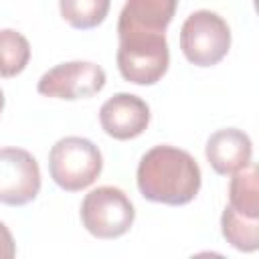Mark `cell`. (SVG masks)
<instances>
[{"label": "cell", "instance_id": "cell-6", "mask_svg": "<svg viewBox=\"0 0 259 259\" xmlns=\"http://www.w3.org/2000/svg\"><path fill=\"white\" fill-rule=\"evenodd\" d=\"M105 71L91 61H69L49 69L38 79V93L55 99H85L105 87Z\"/></svg>", "mask_w": 259, "mask_h": 259}, {"label": "cell", "instance_id": "cell-8", "mask_svg": "<svg viewBox=\"0 0 259 259\" xmlns=\"http://www.w3.org/2000/svg\"><path fill=\"white\" fill-rule=\"evenodd\" d=\"M99 123L113 140H134L150 123L148 103L134 93H115L99 109Z\"/></svg>", "mask_w": 259, "mask_h": 259}, {"label": "cell", "instance_id": "cell-11", "mask_svg": "<svg viewBox=\"0 0 259 259\" xmlns=\"http://www.w3.org/2000/svg\"><path fill=\"white\" fill-rule=\"evenodd\" d=\"M221 231L237 251L253 253L259 249V217H247L227 204L221 214Z\"/></svg>", "mask_w": 259, "mask_h": 259}, {"label": "cell", "instance_id": "cell-4", "mask_svg": "<svg viewBox=\"0 0 259 259\" xmlns=\"http://www.w3.org/2000/svg\"><path fill=\"white\" fill-rule=\"evenodd\" d=\"M180 49L188 63L212 67L221 63L231 49V28L217 12L196 10L182 22Z\"/></svg>", "mask_w": 259, "mask_h": 259}, {"label": "cell", "instance_id": "cell-7", "mask_svg": "<svg viewBox=\"0 0 259 259\" xmlns=\"http://www.w3.org/2000/svg\"><path fill=\"white\" fill-rule=\"evenodd\" d=\"M40 168L36 158L22 148H0V202L24 206L40 192Z\"/></svg>", "mask_w": 259, "mask_h": 259}, {"label": "cell", "instance_id": "cell-15", "mask_svg": "<svg viewBox=\"0 0 259 259\" xmlns=\"http://www.w3.org/2000/svg\"><path fill=\"white\" fill-rule=\"evenodd\" d=\"M16 255V245L10 229L0 221V259H12Z\"/></svg>", "mask_w": 259, "mask_h": 259}, {"label": "cell", "instance_id": "cell-2", "mask_svg": "<svg viewBox=\"0 0 259 259\" xmlns=\"http://www.w3.org/2000/svg\"><path fill=\"white\" fill-rule=\"evenodd\" d=\"M103 170V156L99 148L79 136H67L55 142L49 152V172L53 182L67 190L79 192L91 186Z\"/></svg>", "mask_w": 259, "mask_h": 259}, {"label": "cell", "instance_id": "cell-14", "mask_svg": "<svg viewBox=\"0 0 259 259\" xmlns=\"http://www.w3.org/2000/svg\"><path fill=\"white\" fill-rule=\"evenodd\" d=\"M109 6L111 0H59L63 20L77 30L99 26L107 16Z\"/></svg>", "mask_w": 259, "mask_h": 259}, {"label": "cell", "instance_id": "cell-12", "mask_svg": "<svg viewBox=\"0 0 259 259\" xmlns=\"http://www.w3.org/2000/svg\"><path fill=\"white\" fill-rule=\"evenodd\" d=\"M229 206L247 217H259V174L253 162L233 172L229 184Z\"/></svg>", "mask_w": 259, "mask_h": 259}, {"label": "cell", "instance_id": "cell-9", "mask_svg": "<svg viewBox=\"0 0 259 259\" xmlns=\"http://www.w3.org/2000/svg\"><path fill=\"white\" fill-rule=\"evenodd\" d=\"M178 0H125L117 36L121 34H164L176 14Z\"/></svg>", "mask_w": 259, "mask_h": 259}, {"label": "cell", "instance_id": "cell-16", "mask_svg": "<svg viewBox=\"0 0 259 259\" xmlns=\"http://www.w3.org/2000/svg\"><path fill=\"white\" fill-rule=\"evenodd\" d=\"M2 109H4V93L0 89V113H2Z\"/></svg>", "mask_w": 259, "mask_h": 259}, {"label": "cell", "instance_id": "cell-5", "mask_svg": "<svg viewBox=\"0 0 259 259\" xmlns=\"http://www.w3.org/2000/svg\"><path fill=\"white\" fill-rule=\"evenodd\" d=\"M136 219L127 194L117 186H97L81 202V223L97 239H117L125 235Z\"/></svg>", "mask_w": 259, "mask_h": 259}, {"label": "cell", "instance_id": "cell-3", "mask_svg": "<svg viewBox=\"0 0 259 259\" xmlns=\"http://www.w3.org/2000/svg\"><path fill=\"white\" fill-rule=\"evenodd\" d=\"M115 59L125 81L154 85L166 75L170 65L166 34H121Z\"/></svg>", "mask_w": 259, "mask_h": 259}, {"label": "cell", "instance_id": "cell-10", "mask_svg": "<svg viewBox=\"0 0 259 259\" xmlns=\"http://www.w3.org/2000/svg\"><path fill=\"white\" fill-rule=\"evenodd\" d=\"M204 154H206L210 168L217 174L229 176L251 162L253 144H251V138L243 130L223 127L210 134L204 146Z\"/></svg>", "mask_w": 259, "mask_h": 259}, {"label": "cell", "instance_id": "cell-13", "mask_svg": "<svg viewBox=\"0 0 259 259\" xmlns=\"http://www.w3.org/2000/svg\"><path fill=\"white\" fill-rule=\"evenodd\" d=\"M30 61V42L28 38L14 30L2 28L0 30V77H16L20 75Z\"/></svg>", "mask_w": 259, "mask_h": 259}, {"label": "cell", "instance_id": "cell-1", "mask_svg": "<svg viewBox=\"0 0 259 259\" xmlns=\"http://www.w3.org/2000/svg\"><path fill=\"white\" fill-rule=\"evenodd\" d=\"M136 182L146 200L182 206L198 194L202 174L196 160L186 150L160 144L142 156Z\"/></svg>", "mask_w": 259, "mask_h": 259}]
</instances>
